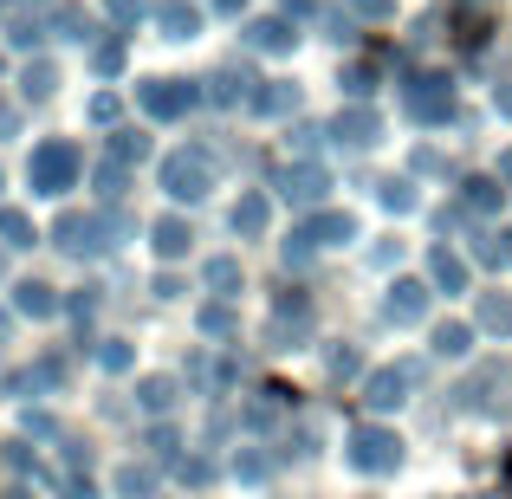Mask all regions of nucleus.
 <instances>
[{
	"label": "nucleus",
	"instance_id": "nucleus-2",
	"mask_svg": "<svg viewBox=\"0 0 512 499\" xmlns=\"http://www.w3.org/2000/svg\"><path fill=\"white\" fill-rule=\"evenodd\" d=\"M402 383H409L402 370H376L370 376V402H376V409H396V402H402Z\"/></svg>",
	"mask_w": 512,
	"mask_h": 499
},
{
	"label": "nucleus",
	"instance_id": "nucleus-3",
	"mask_svg": "<svg viewBox=\"0 0 512 499\" xmlns=\"http://www.w3.org/2000/svg\"><path fill=\"white\" fill-rule=\"evenodd\" d=\"M104 370H130V350L124 344H104Z\"/></svg>",
	"mask_w": 512,
	"mask_h": 499
},
{
	"label": "nucleus",
	"instance_id": "nucleus-1",
	"mask_svg": "<svg viewBox=\"0 0 512 499\" xmlns=\"http://www.w3.org/2000/svg\"><path fill=\"white\" fill-rule=\"evenodd\" d=\"M350 461H357L363 474H389V467L402 461V448H396V435H383V428H357V435H350Z\"/></svg>",
	"mask_w": 512,
	"mask_h": 499
},
{
	"label": "nucleus",
	"instance_id": "nucleus-4",
	"mask_svg": "<svg viewBox=\"0 0 512 499\" xmlns=\"http://www.w3.org/2000/svg\"><path fill=\"white\" fill-rule=\"evenodd\" d=\"M65 499H91V493H85V487H72V493H65Z\"/></svg>",
	"mask_w": 512,
	"mask_h": 499
}]
</instances>
